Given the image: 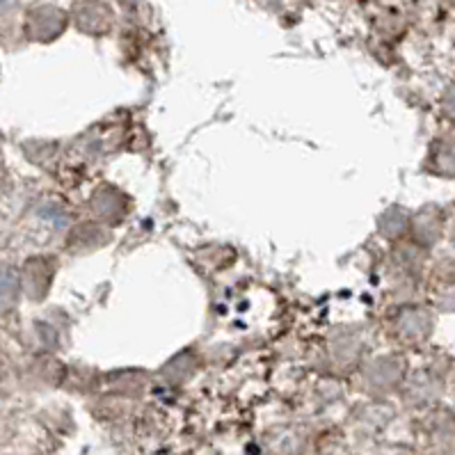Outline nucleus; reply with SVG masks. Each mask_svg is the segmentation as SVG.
I'll return each instance as SVG.
<instances>
[{
	"label": "nucleus",
	"instance_id": "7ed1b4c3",
	"mask_svg": "<svg viewBox=\"0 0 455 455\" xmlns=\"http://www.w3.org/2000/svg\"><path fill=\"white\" fill-rule=\"evenodd\" d=\"M10 5H12V0H0V14H3Z\"/></svg>",
	"mask_w": 455,
	"mask_h": 455
},
{
	"label": "nucleus",
	"instance_id": "f257e3e1",
	"mask_svg": "<svg viewBox=\"0 0 455 455\" xmlns=\"http://www.w3.org/2000/svg\"><path fill=\"white\" fill-rule=\"evenodd\" d=\"M67 26L65 14L53 7H44L30 14V23H28V33L30 37L37 39V42H51L53 37H58Z\"/></svg>",
	"mask_w": 455,
	"mask_h": 455
},
{
	"label": "nucleus",
	"instance_id": "f03ea898",
	"mask_svg": "<svg viewBox=\"0 0 455 455\" xmlns=\"http://www.w3.org/2000/svg\"><path fill=\"white\" fill-rule=\"evenodd\" d=\"M19 291H21V277L17 270L0 268V311L10 309L17 302Z\"/></svg>",
	"mask_w": 455,
	"mask_h": 455
}]
</instances>
